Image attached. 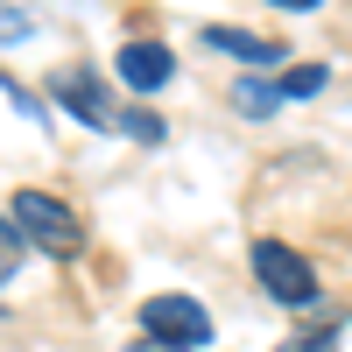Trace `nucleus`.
Masks as SVG:
<instances>
[{"instance_id":"nucleus-1","label":"nucleus","mask_w":352,"mask_h":352,"mask_svg":"<svg viewBox=\"0 0 352 352\" xmlns=\"http://www.w3.org/2000/svg\"><path fill=\"white\" fill-rule=\"evenodd\" d=\"M8 219H14L43 254H56V261H71V254L85 247V219L71 212L64 197H50V190H14V197H8Z\"/></svg>"},{"instance_id":"nucleus-2","label":"nucleus","mask_w":352,"mask_h":352,"mask_svg":"<svg viewBox=\"0 0 352 352\" xmlns=\"http://www.w3.org/2000/svg\"><path fill=\"white\" fill-rule=\"evenodd\" d=\"M254 275H261V289H268L275 303H289V310L317 303V275H310V261H303L296 247H282V240H254Z\"/></svg>"},{"instance_id":"nucleus-3","label":"nucleus","mask_w":352,"mask_h":352,"mask_svg":"<svg viewBox=\"0 0 352 352\" xmlns=\"http://www.w3.org/2000/svg\"><path fill=\"white\" fill-rule=\"evenodd\" d=\"M141 331L169 338V345H204L212 338V310H204L197 296H148L141 303Z\"/></svg>"},{"instance_id":"nucleus-4","label":"nucleus","mask_w":352,"mask_h":352,"mask_svg":"<svg viewBox=\"0 0 352 352\" xmlns=\"http://www.w3.org/2000/svg\"><path fill=\"white\" fill-rule=\"evenodd\" d=\"M113 71H120V85L127 92H162V85L176 78V56L162 50V43H120V56H113Z\"/></svg>"},{"instance_id":"nucleus-5","label":"nucleus","mask_w":352,"mask_h":352,"mask_svg":"<svg viewBox=\"0 0 352 352\" xmlns=\"http://www.w3.org/2000/svg\"><path fill=\"white\" fill-rule=\"evenodd\" d=\"M50 92L64 99V106H71V120H85V127H120V113L106 106V92H99V78H92V71H56Z\"/></svg>"},{"instance_id":"nucleus-6","label":"nucleus","mask_w":352,"mask_h":352,"mask_svg":"<svg viewBox=\"0 0 352 352\" xmlns=\"http://www.w3.org/2000/svg\"><path fill=\"white\" fill-rule=\"evenodd\" d=\"M204 50L232 56V64H282V43L247 36V28H226V21H212V28H204Z\"/></svg>"},{"instance_id":"nucleus-7","label":"nucleus","mask_w":352,"mask_h":352,"mask_svg":"<svg viewBox=\"0 0 352 352\" xmlns=\"http://www.w3.org/2000/svg\"><path fill=\"white\" fill-rule=\"evenodd\" d=\"M232 106H240L247 120H268V113L282 106V85H254V78H240V85H232Z\"/></svg>"},{"instance_id":"nucleus-8","label":"nucleus","mask_w":352,"mask_h":352,"mask_svg":"<svg viewBox=\"0 0 352 352\" xmlns=\"http://www.w3.org/2000/svg\"><path fill=\"white\" fill-rule=\"evenodd\" d=\"M324 92V64H296V71H282V99H317Z\"/></svg>"},{"instance_id":"nucleus-9","label":"nucleus","mask_w":352,"mask_h":352,"mask_svg":"<svg viewBox=\"0 0 352 352\" xmlns=\"http://www.w3.org/2000/svg\"><path fill=\"white\" fill-rule=\"evenodd\" d=\"M120 134H134V141H162V120H155V113H120Z\"/></svg>"},{"instance_id":"nucleus-10","label":"nucleus","mask_w":352,"mask_h":352,"mask_svg":"<svg viewBox=\"0 0 352 352\" xmlns=\"http://www.w3.org/2000/svg\"><path fill=\"white\" fill-rule=\"evenodd\" d=\"M324 345H331V338H289L282 352H324Z\"/></svg>"},{"instance_id":"nucleus-11","label":"nucleus","mask_w":352,"mask_h":352,"mask_svg":"<svg viewBox=\"0 0 352 352\" xmlns=\"http://www.w3.org/2000/svg\"><path fill=\"white\" fill-rule=\"evenodd\" d=\"M134 352H184V345H169V338H148V331H141V345Z\"/></svg>"},{"instance_id":"nucleus-12","label":"nucleus","mask_w":352,"mask_h":352,"mask_svg":"<svg viewBox=\"0 0 352 352\" xmlns=\"http://www.w3.org/2000/svg\"><path fill=\"white\" fill-rule=\"evenodd\" d=\"M268 8H324V0H268Z\"/></svg>"}]
</instances>
